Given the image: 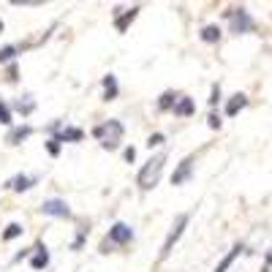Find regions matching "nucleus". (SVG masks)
I'll use <instances>...</instances> for the list:
<instances>
[{"instance_id":"obj_2","label":"nucleus","mask_w":272,"mask_h":272,"mask_svg":"<svg viewBox=\"0 0 272 272\" xmlns=\"http://www.w3.org/2000/svg\"><path fill=\"white\" fill-rule=\"evenodd\" d=\"M163 166H166V153H158V155L150 158L142 169H139V174H136L139 190H153L155 188V185L161 183V177H163Z\"/></svg>"},{"instance_id":"obj_19","label":"nucleus","mask_w":272,"mask_h":272,"mask_svg":"<svg viewBox=\"0 0 272 272\" xmlns=\"http://www.w3.org/2000/svg\"><path fill=\"white\" fill-rule=\"evenodd\" d=\"M11 112H19V115L30 117L35 112V101H33V95H25V98H19V101H14L11 103Z\"/></svg>"},{"instance_id":"obj_10","label":"nucleus","mask_w":272,"mask_h":272,"mask_svg":"<svg viewBox=\"0 0 272 272\" xmlns=\"http://www.w3.org/2000/svg\"><path fill=\"white\" fill-rule=\"evenodd\" d=\"M35 183H38V174H25V171H19V174H14L3 188L14 190V193H25V190H30Z\"/></svg>"},{"instance_id":"obj_28","label":"nucleus","mask_w":272,"mask_h":272,"mask_svg":"<svg viewBox=\"0 0 272 272\" xmlns=\"http://www.w3.org/2000/svg\"><path fill=\"white\" fill-rule=\"evenodd\" d=\"M207 120H210V128L212 131L221 128V115H218V112H210V117H207Z\"/></svg>"},{"instance_id":"obj_25","label":"nucleus","mask_w":272,"mask_h":272,"mask_svg":"<svg viewBox=\"0 0 272 272\" xmlns=\"http://www.w3.org/2000/svg\"><path fill=\"white\" fill-rule=\"evenodd\" d=\"M163 142H166V136H163V134H150V139H147V147H150V150H155V147H161Z\"/></svg>"},{"instance_id":"obj_18","label":"nucleus","mask_w":272,"mask_h":272,"mask_svg":"<svg viewBox=\"0 0 272 272\" xmlns=\"http://www.w3.org/2000/svg\"><path fill=\"white\" fill-rule=\"evenodd\" d=\"M177 98H180V93L177 90H163L161 98H158V112H171L177 103Z\"/></svg>"},{"instance_id":"obj_16","label":"nucleus","mask_w":272,"mask_h":272,"mask_svg":"<svg viewBox=\"0 0 272 272\" xmlns=\"http://www.w3.org/2000/svg\"><path fill=\"white\" fill-rule=\"evenodd\" d=\"M30 134H33L30 125H11V131H8V136H6V142L11 144V147H17V144H22Z\"/></svg>"},{"instance_id":"obj_3","label":"nucleus","mask_w":272,"mask_h":272,"mask_svg":"<svg viewBox=\"0 0 272 272\" xmlns=\"http://www.w3.org/2000/svg\"><path fill=\"white\" fill-rule=\"evenodd\" d=\"M122 134H125V128H122L120 120H106V122H101V125L93 128V136L98 139V144H101L103 150H112V153L122 144Z\"/></svg>"},{"instance_id":"obj_14","label":"nucleus","mask_w":272,"mask_h":272,"mask_svg":"<svg viewBox=\"0 0 272 272\" xmlns=\"http://www.w3.org/2000/svg\"><path fill=\"white\" fill-rule=\"evenodd\" d=\"M245 106H248V95H245V93H234L229 101H226L223 112H226V117H234V115H239Z\"/></svg>"},{"instance_id":"obj_31","label":"nucleus","mask_w":272,"mask_h":272,"mask_svg":"<svg viewBox=\"0 0 272 272\" xmlns=\"http://www.w3.org/2000/svg\"><path fill=\"white\" fill-rule=\"evenodd\" d=\"M0 30H3V19H0Z\"/></svg>"},{"instance_id":"obj_4","label":"nucleus","mask_w":272,"mask_h":272,"mask_svg":"<svg viewBox=\"0 0 272 272\" xmlns=\"http://www.w3.org/2000/svg\"><path fill=\"white\" fill-rule=\"evenodd\" d=\"M190 223V212H180V215L174 218V223H171L169 234H166V239H163L161 245V253H158V261H166V258L171 256V251H174V245L180 242V237L185 234V229H188Z\"/></svg>"},{"instance_id":"obj_29","label":"nucleus","mask_w":272,"mask_h":272,"mask_svg":"<svg viewBox=\"0 0 272 272\" xmlns=\"http://www.w3.org/2000/svg\"><path fill=\"white\" fill-rule=\"evenodd\" d=\"M122 158H125V161H128V163H134V161H136V150H134V147H125V153H122Z\"/></svg>"},{"instance_id":"obj_1","label":"nucleus","mask_w":272,"mask_h":272,"mask_svg":"<svg viewBox=\"0 0 272 272\" xmlns=\"http://www.w3.org/2000/svg\"><path fill=\"white\" fill-rule=\"evenodd\" d=\"M134 239H136L134 226L125 223V221H115V223H112V229L106 231L103 242H101V253H112L115 248H128Z\"/></svg>"},{"instance_id":"obj_30","label":"nucleus","mask_w":272,"mask_h":272,"mask_svg":"<svg viewBox=\"0 0 272 272\" xmlns=\"http://www.w3.org/2000/svg\"><path fill=\"white\" fill-rule=\"evenodd\" d=\"M270 267H272V253H267V258H264V270H261V272H270Z\"/></svg>"},{"instance_id":"obj_13","label":"nucleus","mask_w":272,"mask_h":272,"mask_svg":"<svg viewBox=\"0 0 272 272\" xmlns=\"http://www.w3.org/2000/svg\"><path fill=\"white\" fill-rule=\"evenodd\" d=\"M25 52V44H6V47H0V66H11L17 63V57Z\"/></svg>"},{"instance_id":"obj_9","label":"nucleus","mask_w":272,"mask_h":272,"mask_svg":"<svg viewBox=\"0 0 272 272\" xmlns=\"http://www.w3.org/2000/svg\"><path fill=\"white\" fill-rule=\"evenodd\" d=\"M193 161H196V155H188L177 163V169L171 171V185H185L193 177Z\"/></svg>"},{"instance_id":"obj_26","label":"nucleus","mask_w":272,"mask_h":272,"mask_svg":"<svg viewBox=\"0 0 272 272\" xmlns=\"http://www.w3.org/2000/svg\"><path fill=\"white\" fill-rule=\"evenodd\" d=\"M6 82H8V85H17V82H19V68H17V63H11V66H8Z\"/></svg>"},{"instance_id":"obj_27","label":"nucleus","mask_w":272,"mask_h":272,"mask_svg":"<svg viewBox=\"0 0 272 272\" xmlns=\"http://www.w3.org/2000/svg\"><path fill=\"white\" fill-rule=\"evenodd\" d=\"M221 103V85H212V93H210V106L215 109Z\"/></svg>"},{"instance_id":"obj_11","label":"nucleus","mask_w":272,"mask_h":272,"mask_svg":"<svg viewBox=\"0 0 272 272\" xmlns=\"http://www.w3.org/2000/svg\"><path fill=\"white\" fill-rule=\"evenodd\" d=\"M57 144H79L82 139H85V131L79 128V125H63L57 134L52 136Z\"/></svg>"},{"instance_id":"obj_22","label":"nucleus","mask_w":272,"mask_h":272,"mask_svg":"<svg viewBox=\"0 0 272 272\" xmlns=\"http://www.w3.org/2000/svg\"><path fill=\"white\" fill-rule=\"evenodd\" d=\"M0 122H3V125H8V128L14 125V112H11V106H8L3 98H0Z\"/></svg>"},{"instance_id":"obj_21","label":"nucleus","mask_w":272,"mask_h":272,"mask_svg":"<svg viewBox=\"0 0 272 272\" xmlns=\"http://www.w3.org/2000/svg\"><path fill=\"white\" fill-rule=\"evenodd\" d=\"M22 234H25V226L22 223H8L6 229L0 231V239H3V242H11V239L22 237Z\"/></svg>"},{"instance_id":"obj_20","label":"nucleus","mask_w":272,"mask_h":272,"mask_svg":"<svg viewBox=\"0 0 272 272\" xmlns=\"http://www.w3.org/2000/svg\"><path fill=\"white\" fill-rule=\"evenodd\" d=\"M199 35H202V41H207V44H221V38H223V33H221L218 25H204Z\"/></svg>"},{"instance_id":"obj_23","label":"nucleus","mask_w":272,"mask_h":272,"mask_svg":"<svg viewBox=\"0 0 272 272\" xmlns=\"http://www.w3.org/2000/svg\"><path fill=\"white\" fill-rule=\"evenodd\" d=\"M44 150H47V153H49V155H52V158H57V155H60V144L54 142L52 136H49L47 142H44Z\"/></svg>"},{"instance_id":"obj_24","label":"nucleus","mask_w":272,"mask_h":272,"mask_svg":"<svg viewBox=\"0 0 272 272\" xmlns=\"http://www.w3.org/2000/svg\"><path fill=\"white\" fill-rule=\"evenodd\" d=\"M85 239H87V229H79L76 239L71 242V251H82V245H85Z\"/></svg>"},{"instance_id":"obj_15","label":"nucleus","mask_w":272,"mask_h":272,"mask_svg":"<svg viewBox=\"0 0 272 272\" xmlns=\"http://www.w3.org/2000/svg\"><path fill=\"white\" fill-rule=\"evenodd\" d=\"M193 112H196V103H193L190 95H180L177 103H174V109H171V115H177V117H190Z\"/></svg>"},{"instance_id":"obj_7","label":"nucleus","mask_w":272,"mask_h":272,"mask_svg":"<svg viewBox=\"0 0 272 272\" xmlns=\"http://www.w3.org/2000/svg\"><path fill=\"white\" fill-rule=\"evenodd\" d=\"M49 261H52V256H49L47 245L38 239V242L33 245V251H30V258H27V264H30V270L41 272V270H47V267H49Z\"/></svg>"},{"instance_id":"obj_8","label":"nucleus","mask_w":272,"mask_h":272,"mask_svg":"<svg viewBox=\"0 0 272 272\" xmlns=\"http://www.w3.org/2000/svg\"><path fill=\"white\" fill-rule=\"evenodd\" d=\"M136 17H139V6H131V8H120V6H117L115 11H112V19H115L117 33H125Z\"/></svg>"},{"instance_id":"obj_6","label":"nucleus","mask_w":272,"mask_h":272,"mask_svg":"<svg viewBox=\"0 0 272 272\" xmlns=\"http://www.w3.org/2000/svg\"><path fill=\"white\" fill-rule=\"evenodd\" d=\"M41 212L47 218H60V221H66V218H71V207H68L66 199H44V204H41Z\"/></svg>"},{"instance_id":"obj_12","label":"nucleus","mask_w":272,"mask_h":272,"mask_svg":"<svg viewBox=\"0 0 272 272\" xmlns=\"http://www.w3.org/2000/svg\"><path fill=\"white\" fill-rule=\"evenodd\" d=\"M101 101H115V98H117V95H120V85H117V76L115 74H106V76H103V79H101Z\"/></svg>"},{"instance_id":"obj_5","label":"nucleus","mask_w":272,"mask_h":272,"mask_svg":"<svg viewBox=\"0 0 272 272\" xmlns=\"http://www.w3.org/2000/svg\"><path fill=\"white\" fill-rule=\"evenodd\" d=\"M226 17V22H229V30L231 33H237V35H242V33H251V30H256V22L251 19V14L245 11V8H229V11L223 14Z\"/></svg>"},{"instance_id":"obj_17","label":"nucleus","mask_w":272,"mask_h":272,"mask_svg":"<svg viewBox=\"0 0 272 272\" xmlns=\"http://www.w3.org/2000/svg\"><path fill=\"white\" fill-rule=\"evenodd\" d=\"M242 251H245V245H242V242H237V245H234V248L229 251V253H226L223 258H221V261H218V267H215L212 272H229V267L234 264V261H237V256H239Z\"/></svg>"}]
</instances>
